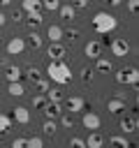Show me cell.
Returning <instances> with one entry per match:
<instances>
[{"mask_svg":"<svg viewBox=\"0 0 139 148\" xmlns=\"http://www.w3.org/2000/svg\"><path fill=\"white\" fill-rule=\"evenodd\" d=\"M46 79L58 83V86H65L72 81V69L65 60H49L46 65Z\"/></svg>","mask_w":139,"mask_h":148,"instance_id":"6da1fadb","label":"cell"},{"mask_svg":"<svg viewBox=\"0 0 139 148\" xmlns=\"http://www.w3.org/2000/svg\"><path fill=\"white\" fill-rule=\"evenodd\" d=\"M93 28H95L97 35H109L111 30L118 28V18L114 14H109V12H97L93 16Z\"/></svg>","mask_w":139,"mask_h":148,"instance_id":"7a4b0ae2","label":"cell"},{"mask_svg":"<svg viewBox=\"0 0 139 148\" xmlns=\"http://www.w3.org/2000/svg\"><path fill=\"white\" fill-rule=\"evenodd\" d=\"M116 81L120 86H137V81H139L137 67H123V69H118L116 72Z\"/></svg>","mask_w":139,"mask_h":148,"instance_id":"3957f363","label":"cell"},{"mask_svg":"<svg viewBox=\"0 0 139 148\" xmlns=\"http://www.w3.org/2000/svg\"><path fill=\"white\" fill-rule=\"evenodd\" d=\"M109 49H111V53H114L116 58H125V56L130 53V42H127L125 37H116V39L109 42Z\"/></svg>","mask_w":139,"mask_h":148,"instance_id":"277c9868","label":"cell"},{"mask_svg":"<svg viewBox=\"0 0 139 148\" xmlns=\"http://www.w3.org/2000/svg\"><path fill=\"white\" fill-rule=\"evenodd\" d=\"M81 125H83L86 130L95 132V130H100L102 120H100V116H97V113H93V111H83V116H81Z\"/></svg>","mask_w":139,"mask_h":148,"instance_id":"5b68a950","label":"cell"},{"mask_svg":"<svg viewBox=\"0 0 139 148\" xmlns=\"http://www.w3.org/2000/svg\"><path fill=\"white\" fill-rule=\"evenodd\" d=\"M46 56H49V60H65L67 49H65L60 42H51L49 49H46Z\"/></svg>","mask_w":139,"mask_h":148,"instance_id":"8992f818","label":"cell"},{"mask_svg":"<svg viewBox=\"0 0 139 148\" xmlns=\"http://www.w3.org/2000/svg\"><path fill=\"white\" fill-rule=\"evenodd\" d=\"M118 127H120V134H132V132H137V127H139V123H137V116H134V113H130V116L120 118Z\"/></svg>","mask_w":139,"mask_h":148,"instance_id":"52a82bcc","label":"cell"},{"mask_svg":"<svg viewBox=\"0 0 139 148\" xmlns=\"http://www.w3.org/2000/svg\"><path fill=\"white\" fill-rule=\"evenodd\" d=\"M23 51H25V39L23 37H12L7 42V53L9 56H21Z\"/></svg>","mask_w":139,"mask_h":148,"instance_id":"ba28073f","label":"cell"},{"mask_svg":"<svg viewBox=\"0 0 139 148\" xmlns=\"http://www.w3.org/2000/svg\"><path fill=\"white\" fill-rule=\"evenodd\" d=\"M83 106H86V99H83L81 95H72V97H67V99H65V109H67L70 113L83 111Z\"/></svg>","mask_w":139,"mask_h":148,"instance_id":"9c48e42d","label":"cell"},{"mask_svg":"<svg viewBox=\"0 0 139 148\" xmlns=\"http://www.w3.org/2000/svg\"><path fill=\"white\" fill-rule=\"evenodd\" d=\"M83 53H86L90 60L100 58V56H102V42H97V39H90V42H86V46H83Z\"/></svg>","mask_w":139,"mask_h":148,"instance_id":"30bf717a","label":"cell"},{"mask_svg":"<svg viewBox=\"0 0 139 148\" xmlns=\"http://www.w3.org/2000/svg\"><path fill=\"white\" fill-rule=\"evenodd\" d=\"M42 111H44L46 120H53V118H58V116L63 113V106H60V102H46Z\"/></svg>","mask_w":139,"mask_h":148,"instance_id":"8fae6325","label":"cell"},{"mask_svg":"<svg viewBox=\"0 0 139 148\" xmlns=\"http://www.w3.org/2000/svg\"><path fill=\"white\" fill-rule=\"evenodd\" d=\"M42 21H44V16H42L39 9H35V12H25V23H28L30 30H35L37 25H42Z\"/></svg>","mask_w":139,"mask_h":148,"instance_id":"7c38bea8","label":"cell"},{"mask_svg":"<svg viewBox=\"0 0 139 148\" xmlns=\"http://www.w3.org/2000/svg\"><path fill=\"white\" fill-rule=\"evenodd\" d=\"M86 141V148H104V136L95 130V132H90L88 134V139H83Z\"/></svg>","mask_w":139,"mask_h":148,"instance_id":"4fadbf2b","label":"cell"},{"mask_svg":"<svg viewBox=\"0 0 139 148\" xmlns=\"http://www.w3.org/2000/svg\"><path fill=\"white\" fill-rule=\"evenodd\" d=\"M12 120H16L19 125H28L30 123V111L25 109V106H16L14 109V118Z\"/></svg>","mask_w":139,"mask_h":148,"instance_id":"5bb4252c","label":"cell"},{"mask_svg":"<svg viewBox=\"0 0 139 148\" xmlns=\"http://www.w3.org/2000/svg\"><path fill=\"white\" fill-rule=\"evenodd\" d=\"M58 14H60V18H65V21H74V18H76V9H74L72 5H60V7H58Z\"/></svg>","mask_w":139,"mask_h":148,"instance_id":"9a60e30c","label":"cell"},{"mask_svg":"<svg viewBox=\"0 0 139 148\" xmlns=\"http://www.w3.org/2000/svg\"><path fill=\"white\" fill-rule=\"evenodd\" d=\"M109 143H111L114 148H130L127 134H114V136H109Z\"/></svg>","mask_w":139,"mask_h":148,"instance_id":"2e32d148","label":"cell"},{"mask_svg":"<svg viewBox=\"0 0 139 148\" xmlns=\"http://www.w3.org/2000/svg\"><path fill=\"white\" fill-rule=\"evenodd\" d=\"M107 111H109V113H120V111H125V102L111 97V99L107 102Z\"/></svg>","mask_w":139,"mask_h":148,"instance_id":"e0dca14e","label":"cell"},{"mask_svg":"<svg viewBox=\"0 0 139 148\" xmlns=\"http://www.w3.org/2000/svg\"><path fill=\"white\" fill-rule=\"evenodd\" d=\"M46 37H49L51 42H60V39H63V28H60V25H49V28H46Z\"/></svg>","mask_w":139,"mask_h":148,"instance_id":"ac0fdd59","label":"cell"},{"mask_svg":"<svg viewBox=\"0 0 139 148\" xmlns=\"http://www.w3.org/2000/svg\"><path fill=\"white\" fill-rule=\"evenodd\" d=\"M95 69H97V72H111L114 65H111L109 58H102V56H100V58H95Z\"/></svg>","mask_w":139,"mask_h":148,"instance_id":"d6986e66","label":"cell"},{"mask_svg":"<svg viewBox=\"0 0 139 148\" xmlns=\"http://www.w3.org/2000/svg\"><path fill=\"white\" fill-rule=\"evenodd\" d=\"M7 81L12 83V81H21V76H23V69L21 67H16V65H12V67H7Z\"/></svg>","mask_w":139,"mask_h":148,"instance_id":"ffe728a7","label":"cell"},{"mask_svg":"<svg viewBox=\"0 0 139 148\" xmlns=\"http://www.w3.org/2000/svg\"><path fill=\"white\" fill-rule=\"evenodd\" d=\"M7 92H9L12 97H21V95L25 92V88H23V83H21V81H12V83L7 86Z\"/></svg>","mask_w":139,"mask_h":148,"instance_id":"44dd1931","label":"cell"},{"mask_svg":"<svg viewBox=\"0 0 139 148\" xmlns=\"http://www.w3.org/2000/svg\"><path fill=\"white\" fill-rule=\"evenodd\" d=\"M28 46H30V49H35V51H37V49H42V35H39L37 30H32V32L28 35Z\"/></svg>","mask_w":139,"mask_h":148,"instance_id":"7402d4cb","label":"cell"},{"mask_svg":"<svg viewBox=\"0 0 139 148\" xmlns=\"http://www.w3.org/2000/svg\"><path fill=\"white\" fill-rule=\"evenodd\" d=\"M44 95H46L49 102H63V90H60V88H49Z\"/></svg>","mask_w":139,"mask_h":148,"instance_id":"603a6c76","label":"cell"},{"mask_svg":"<svg viewBox=\"0 0 139 148\" xmlns=\"http://www.w3.org/2000/svg\"><path fill=\"white\" fill-rule=\"evenodd\" d=\"M23 76H28V79L35 83L37 79H42V72H39V67H25V69H23Z\"/></svg>","mask_w":139,"mask_h":148,"instance_id":"cb8c5ba5","label":"cell"},{"mask_svg":"<svg viewBox=\"0 0 139 148\" xmlns=\"http://www.w3.org/2000/svg\"><path fill=\"white\" fill-rule=\"evenodd\" d=\"M42 7V0H23L21 2V9L23 12H35V9H39Z\"/></svg>","mask_w":139,"mask_h":148,"instance_id":"d4e9b609","label":"cell"},{"mask_svg":"<svg viewBox=\"0 0 139 148\" xmlns=\"http://www.w3.org/2000/svg\"><path fill=\"white\" fill-rule=\"evenodd\" d=\"M56 130H58V125H56L53 120H44V125H42V132H44L46 136H53V134H56Z\"/></svg>","mask_w":139,"mask_h":148,"instance_id":"484cf974","label":"cell"},{"mask_svg":"<svg viewBox=\"0 0 139 148\" xmlns=\"http://www.w3.org/2000/svg\"><path fill=\"white\" fill-rule=\"evenodd\" d=\"M12 116H5V113H0V134H5L9 127H12Z\"/></svg>","mask_w":139,"mask_h":148,"instance_id":"4316f807","label":"cell"},{"mask_svg":"<svg viewBox=\"0 0 139 148\" xmlns=\"http://www.w3.org/2000/svg\"><path fill=\"white\" fill-rule=\"evenodd\" d=\"M46 102H49V99H46V95H42V92H39V95H35V97H32V109H44V104H46Z\"/></svg>","mask_w":139,"mask_h":148,"instance_id":"83f0119b","label":"cell"},{"mask_svg":"<svg viewBox=\"0 0 139 148\" xmlns=\"http://www.w3.org/2000/svg\"><path fill=\"white\" fill-rule=\"evenodd\" d=\"M25 143H28V148H44L42 136H28V139H25Z\"/></svg>","mask_w":139,"mask_h":148,"instance_id":"f1b7e54d","label":"cell"},{"mask_svg":"<svg viewBox=\"0 0 139 148\" xmlns=\"http://www.w3.org/2000/svg\"><path fill=\"white\" fill-rule=\"evenodd\" d=\"M42 7H44V9H49V12H58L60 0H42Z\"/></svg>","mask_w":139,"mask_h":148,"instance_id":"f546056e","label":"cell"},{"mask_svg":"<svg viewBox=\"0 0 139 148\" xmlns=\"http://www.w3.org/2000/svg\"><path fill=\"white\" fill-rule=\"evenodd\" d=\"M35 86H37V90H39L42 95H44V92H46V90L51 88V83H49V79H37V81H35Z\"/></svg>","mask_w":139,"mask_h":148,"instance_id":"4dcf8cb0","label":"cell"},{"mask_svg":"<svg viewBox=\"0 0 139 148\" xmlns=\"http://www.w3.org/2000/svg\"><path fill=\"white\" fill-rule=\"evenodd\" d=\"M58 118H60V125H63V127H72V125H74V118H72V113H60Z\"/></svg>","mask_w":139,"mask_h":148,"instance_id":"1f68e13d","label":"cell"},{"mask_svg":"<svg viewBox=\"0 0 139 148\" xmlns=\"http://www.w3.org/2000/svg\"><path fill=\"white\" fill-rule=\"evenodd\" d=\"M93 74H95V72H93L90 67H83V69H81V81H83V83L93 81Z\"/></svg>","mask_w":139,"mask_h":148,"instance_id":"d6a6232c","label":"cell"},{"mask_svg":"<svg viewBox=\"0 0 139 148\" xmlns=\"http://www.w3.org/2000/svg\"><path fill=\"white\" fill-rule=\"evenodd\" d=\"M70 148H86V141L81 136H72L70 139Z\"/></svg>","mask_w":139,"mask_h":148,"instance_id":"836d02e7","label":"cell"},{"mask_svg":"<svg viewBox=\"0 0 139 148\" xmlns=\"http://www.w3.org/2000/svg\"><path fill=\"white\" fill-rule=\"evenodd\" d=\"M63 35H67V37H70V42H74V39H79V35H81V32H79L76 28H70V30H67V32H63Z\"/></svg>","mask_w":139,"mask_h":148,"instance_id":"e575fe53","label":"cell"},{"mask_svg":"<svg viewBox=\"0 0 139 148\" xmlns=\"http://www.w3.org/2000/svg\"><path fill=\"white\" fill-rule=\"evenodd\" d=\"M88 2H90V0H72L70 5H72L74 9H83V7H88Z\"/></svg>","mask_w":139,"mask_h":148,"instance_id":"d590c367","label":"cell"},{"mask_svg":"<svg viewBox=\"0 0 139 148\" xmlns=\"http://www.w3.org/2000/svg\"><path fill=\"white\" fill-rule=\"evenodd\" d=\"M12 21H14V23H21V21H23V12H21V9H14V14H12Z\"/></svg>","mask_w":139,"mask_h":148,"instance_id":"8d00e7d4","label":"cell"},{"mask_svg":"<svg viewBox=\"0 0 139 148\" xmlns=\"http://www.w3.org/2000/svg\"><path fill=\"white\" fill-rule=\"evenodd\" d=\"M12 148H28V143H25V139H14Z\"/></svg>","mask_w":139,"mask_h":148,"instance_id":"74e56055","label":"cell"},{"mask_svg":"<svg viewBox=\"0 0 139 148\" xmlns=\"http://www.w3.org/2000/svg\"><path fill=\"white\" fill-rule=\"evenodd\" d=\"M137 5H139V0H127V9L132 14H137Z\"/></svg>","mask_w":139,"mask_h":148,"instance_id":"f35d334b","label":"cell"},{"mask_svg":"<svg viewBox=\"0 0 139 148\" xmlns=\"http://www.w3.org/2000/svg\"><path fill=\"white\" fill-rule=\"evenodd\" d=\"M114 97H116V99H123V102H127V95H125V92H123V90H120V92H116V95H114Z\"/></svg>","mask_w":139,"mask_h":148,"instance_id":"ab89813d","label":"cell"},{"mask_svg":"<svg viewBox=\"0 0 139 148\" xmlns=\"http://www.w3.org/2000/svg\"><path fill=\"white\" fill-rule=\"evenodd\" d=\"M104 2H107V5H111V7H118L123 0H104Z\"/></svg>","mask_w":139,"mask_h":148,"instance_id":"60d3db41","label":"cell"},{"mask_svg":"<svg viewBox=\"0 0 139 148\" xmlns=\"http://www.w3.org/2000/svg\"><path fill=\"white\" fill-rule=\"evenodd\" d=\"M5 23H7V16H5V14H2V12H0V28H2V25H5Z\"/></svg>","mask_w":139,"mask_h":148,"instance_id":"b9f144b4","label":"cell"},{"mask_svg":"<svg viewBox=\"0 0 139 148\" xmlns=\"http://www.w3.org/2000/svg\"><path fill=\"white\" fill-rule=\"evenodd\" d=\"M9 2H12V0H0V7H7Z\"/></svg>","mask_w":139,"mask_h":148,"instance_id":"7bdbcfd3","label":"cell"}]
</instances>
